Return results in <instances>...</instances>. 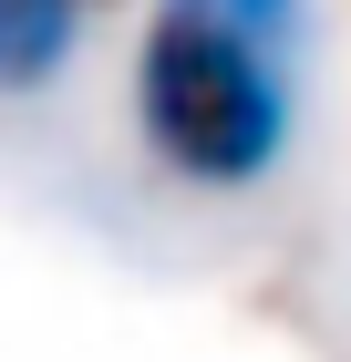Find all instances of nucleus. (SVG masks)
<instances>
[{
	"label": "nucleus",
	"instance_id": "nucleus-1",
	"mask_svg": "<svg viewBox=\"0 0 351 362\" xmlns=\"http://www.w3.org/2000/svg\"><path fill=\"white\" fill-rule=\"evenodd\" d=\"M321 0H155L135 31V145L186 197H248L299 145Z\"/></svg>",
	"mask_w": 351,
	"mask_h": 362
},
{
	"label": "nucleus",
	"instance_id": "nucleus-2",
	"mask_svg": "<svg viewBox=\"0 0 351 362\" xmlns=\"http://www.w3.org/2000/svg\"><path fill=\"white\" fill-rule=\"evenodd\" d=\"M83 31H93V0H0V114L73 83Z\"/></svg>",
	"mask_w": 351,
	"mask_h": 362
}]
</instances>
